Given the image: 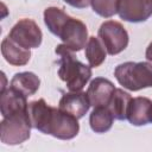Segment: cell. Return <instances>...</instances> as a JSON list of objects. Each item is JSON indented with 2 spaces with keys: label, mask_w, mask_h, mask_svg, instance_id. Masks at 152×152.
<instances>
[{
  "label": "cell",
  "mask_w": 152,
  "mask_h": 152,
  "mask_svg": "<svg viewBox=\"0 0 152 152\" xmlns=\"http://www.w3.org/2000/svg\"><path fill=\"white\" fill-rule=\"evenodd\" d=\"M27 97L12 87L1 89L0 96V112L2 118H7L12 114L27 110Z\"/></svg>",
  "instance_id": "11"
},
{
  "label": "cell",
  "mask_w": 152,
  "mask_h": 152,
  "mask_svg": "<svg viewBox=\"0 0 152 152\" xmlns=\"http://www.w3.org/2000/svg\"><path fill=\"white\" fill-rule=\"evenodd\" d=\"M1 53L7 63L14 66H21L28 63L31 58V52L28 49H24L17 43H14L8 36L1 42Z\"/></svg>",
  "instance_id": "13"
},
{
  "label": "cell",
  "mask_w": 152,
  "mask_h": 152,
  "mask_svg": "<svg viewBox=\"0 0 152 152\" xmlns=\"http://www.w3.org/2000/svg\"><path fill=\"white\" fill-rule=\"evenodd\" d=\"M120 86L131 91L152 87V64L148 62H125L114 70Z\"/></svg>",
  "instance_id": "4"
},
{
  "label": "cell",
  "mask_w": 152,
  "mask_h": 152,
  "mask_svg": "<svg viewBox=\"0 0 152 152\" xmlns=\"http://www.w3.org/2000/svg\"><path fill=\"white\" fill-rule=\"evenodd\" d=\"M55 51L59 55V78L65 82L70 91L82 90L91 77V66L80 62L75 57L74 51L68 49L64 44L57 45Z\"/></svg>",
  "instance_id": "3"
},
{
  "label": "cell",
  "mask_w": 152,
  "mask_h": 152,
  "mask_svg": "<svg viewBox=\"0 0 152 152\" xmlns=\"http://www.w3.org/2000/svg\"><path fill=\"white\" fill-rule=\"evenodd\" d=\"M114 116L107 106L94 107L89 116V125L95 133H106L113 126Z\"/></svg>",
  "instance_id": "15"
},
{
  "label": "cell",
  "mask_w": 152,
  "mask_h": 152,
  "mask_svg": "<svg viewBox=\"0 0 152 152\" xmlns=\"http://www.w3.org/2000/svg\"><path fill=\"white\" fill-rule=\"evenodd\" d=\"M151 122H152V120H151Z\"/></svg>",
  "instance_id": "21"
},
{
  "label": "cell",
  "mask_w": 152,
  "mask_h": 152,
  "mask_svg": "<svg viewBox=\"0 0 152 152\" xmlns=\"http://www.w3.org/2000/svg\"><path fill=\"white\" fill-rule=\"evenodd\" d=\"M119 0H90L93 11L102 18H110L118 13Z\"/></svg>",
  "instance_id": "18"
},
{
  "label": "cell",
  "mask_w": 152,
  "mask_h": 152,
  "mask_svg": "<svg viewBox=\"0 0 152 152\" xmlns=\"http://www.w3.org/2000/svg\"><path fill=\"white\" fill-rule=\"evenodd\" d=\"M64 2L75 8H87L90 5V0H64Z\"/></svg>",
  "instance_id": "19"
},
{
  "label": "cell",
  "mask_w": 152,
  "mask_h": 152,
  "mask_svg": "<svg viewBox=\"0 0 152 152\" xmlns=\"http://www.w3.org/2000/svg\"><path fill=\"white\" fill-rule=\"evenodd\" d=\"M127 120L133 126H144L152 120V101L144 96L132 97L128 110Z\"/></svg>",
  "instance_id": "12"
},
{
  "label": "cell",
  "mask_w": 152,
  "mask_h": 152,
  "mask_svg": "<svg viewBox=\"0 0 152 152\" xmlns=\"http://www.w3.org/2000/svg\"><path fill=\"white\" fill-rule=\"evenodd\" d=\"M131 100H132V96L129 93H127L120 88L115 89V91L110 99V102L107 106L110 109L114 119L120 120V121L127 119V110H128Z\"/></svg>",
  "instance_id": "16"
},
{
  "label": "cell",
  "mask_w": 152,
  "mask_h": 152,
  "mask_svg": "<svg viewBox=\"0 0 152 152\" xmlns=\"http://www.w3.org/2000/svg\"><path fill=\"white\" fill-rule=\"evenodd\" d=\"M31 122L27 110L2 118L0 122V140L6 145H19L28 140L31 135Z\"/></svg>",
  "instance_id": "5"
},
{
  "label": "cell",
  "mask_w": 152,
  "mask_h": 152,
  "mask_svg": "<svg viewBox=\"0 0 152 152\" xmlns=\"http://www.w3.org/2000/svg\"><path fill=\"white\" fill-rule=\"evenodd\" d=\"M40 86V80L39 77L31 71H23V72H17L10 83V87L13 89L20 91L24 94L26 97L34 95Z\"/></svg>",
  "instance_id": "14"
},
{
  "label": "cell",
  "mask_w": 152,
  "mask_h": 152,
  "mask_svg": "<svg viewBox=\"0 0 152 152\" xmlns=\"http://www.w3.org/2000/svg\"><path fill=\"white\" fill-rule=\"evenodd\" d=\"M90 106L91 104H90L87 93H84L82 90L69 91V93L63 94V96L61 97L59 103H58V107L62 110L74 115L77 119L83 118L87 114V112L89 110Z\"/></svg>",
  "instance_id": "10"
},
{
  "label": "cell",
  "mask_w": 152,
  "mask_h": 152,
  "mask_svg": "<svg viewBox=\"0 0 152 152\" xmlns=\"http://www.w3.org/2000/svg\"><path fill=\"white\" fill-rule=\"evenodd\" d=\"M27 113L32 128L44 134H50L61 140H70L80 132L77 118L59 107L49 106L44 99L31 101L27 106Z\"/></svg>",
  "instance_id": "1"
},
{
  "label": "cell",
  "mask_w": 152,
  "mask_h": 152,
  "mask_svg": "<svg viewBox=\"0 0 152 152\" xmlns=\"http://www.w3.org/2000/svg\"><path fill=\"white\" fill-rule=\"evenodd\" d=\"M8 37L24 49H36L42 44L43 33L37 23L32 19L24 18L14 24Z\"/></svg>",
  "instance_id": "7"
},
{
  "label": "cell",
  "mask_w": 152,
  "mask_h": 152,
  "mask_svg": "<svg viewBox=\"0 0 152 152\" xmlns=\"http://www.w3.org/2000/svg\"><path fill=\"white\" fill-rule=\"evenodd\" d=\"M44 23L48 30L71 51L78 52L86 48L89 37L87 26L82 20L68 15L59 7L51 6L44 11Z\"/></svg>",
  "instance_id": "2"
},
{
  "label": "cell",
  "mask_w": 152,
  "mask_h": 152,
  "mask_svg": "<svg viewBox=\"0 0 152 152\" xmlns=\"http://www.w3.org/2000/svg\"><path fill=\"white\" fill-rule=\"evenodd\" d=\"M118 14L128 23H142L152 15V0H119Z\"/></svg>",
  "instance_id": "8"
},
{
  "label": "cell",
  "mask_w": 152,
  "mask_h": 152,
  "mask_svg": "<svg viewBox=\"0 0 152 152\" xmlns=\"http://www.w3.org/2000/svg\"><path fill=\"white\" fill-rule=\"evenodd\" d=\"M115 89L116 88L114 87L113 82L108 78L95 77L90 81L87 89V95L89 97L90 104L93 107L108 106Z\"/></svg>",
  "instance_id": "9"
},
{
  "label": "cell",
  "mask_w": 152,
  "mask_h": 152,
  "mask_svg": "<svg viewBox=\"0 0 152 152\" xmlns=\"http://www.w3.org/2000/svg\"><path fill=\"white\" fill-rule=\"evenodd\" d=\"M145 57L147 61L152 62V42L148 44V46L146 48V51H145Z\"/></svg>",
  "instance_id": "20"
},
{
  "label": "cell",
  "mask_w": 152,
  "mask_h": 152,
  "mask_svg": "<svg viewBox=\"0 0 152 152\" xmlns=\"http://www.w3.org/2000/svg\"><path fill=\"white\" fill-rule=\"evenodd\" d=\"M97 36L106 48V51L114 56L122 52L128 45V33L121 23L115 20H107L101 24Z\"/></svg>",
  "instance_id": "6"
},
{
  "label": "cell",
  "mask_w": 152,
  "mask_h": 152,
  "mask_svg": "<svg viewBox=\"0 0 152 152\" xmlns=\"http://www.w3.org/2000/svg\"><path fill=\"white\" fill-rule=\"evenodd\" d=\"M86 57L91 68L100 66L106 59V48L100 40L94 36L89 37L86 45Z\"/></svg>",
  "instance_id": "17"
}]
</instances>
